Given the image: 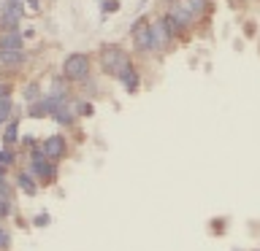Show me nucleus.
Returning <instances> with one entry per match:
<instances>
[{
	"label": "nucleus",
	"mask_w": 260,
	"mask_h": 251,
	"mask_svg": "<svg viewBox=\"0 0 260 251\" xmlns=\"http://www.w3.org/2000/svg\"><path fill=\"white\" fill-rule=\"evenodd\" d=\"M103 68L114 73V76H122L125 70H130V57L125 49L119 46H106L103 49Z\"/></svg>",
	"instance_id": "1"
},
{
	"label": "nucleus",
	"mask_w": 260,
	"mask_h": 251,
	"mask_svg": "<svg viewBox=\"0 0 260 251\" xmlns=\"http://www.w3.org/2000/svg\"><path fill=\"white\" fill-rule=\"evenodd\" d=\"M87 73H89V57L87 54H71V57H65V62H62V76L65 78H71V81H81V78H87Z\"/></svg>",
	"instance_id": "2"
},
{
	"label": "nucleus",
	"mask_w": 260,
	"mask_h": 251,
	"mask_svg": "<svg viewBox=\"0 0 260 251\" xmlns=\"http://www.w3.org/2000/svg\"><path fill=\"white\" fill-rule=\"evenodd\" d=\"M30 173L32 176H38V178H44V181H52V178L57 176V170L54 165L44 157V149L41 146H32V159H30Z\"/></svg>",
	"instance_id": "3"
},
{
	"label": "nucleus",
	"mask_w": 260,
	"mask_h": 251,
	"mask_svg": "<svg viewBox=\"0 0 260 251\" xmlns=\"http://www.w3.org/2000/svg\"><path fill=\"white\" fill-rule=\"evenodd\" d=\"M190 22H192V14H190V8H187L184 3H182V6H174V8L166 14V24H168L171 35H174V32H179V30H184V27H190Z\"/></svg>",
	"instance_id": "4"
},
{
	"label": "nucleus",
	"mask_w": 260,
	"mask_h": 251,
	"mask_svg": "<svg viewBox=\"0 0 260 251\" xmlns=\"http://www.w3.org/2000/svg\"><path fill=\"white\" fill-rule=\"evenodd\" d=\"M41 149H44V157H46V159H60L62 154H65V138H62V135L46 138Z\"/></svg>",
	"instance_id": "5"
},
{
	"label": "nucleus",
	"mask_w": 260,
	"mask_h": 251,
	"mask_svg": "<svg viewBox=\"0 0 260 251\" xmlns=\"http://www.w3.org/2000/svg\"><path fill=\"white\" fill-rule=\"evenodd\" d=\"M22 49V32L8 30L6 35H0V52H19Z\"/></svg>",
	"instance_id": "6"
},
{
	"label": "nucleus",
	"mask_w": 260,
	"mask_h": 251,
	"mask_svg": "<svg viewBox=\"0 0 260 251\" xmlns=\"http://www.w3.org/2000/svg\"><path fill=\"white\" fill-rule=\"evenodd\" d=\"M52 116L60 121V124H71V121H73V113H71V108H68V97H65V100L57 105V111L52 113Z\"/></svg>",
	"instance_id": "7"
},
{
	"label": "nucleus",
	"mask_w": 260,
	"mask_h": 251,
	"mask_svg": "<svg viewBox=\"0 0 260 251\" xmlns=\"http://www.w3.org/2000/svg\"><path fill=\"white\" fill-rule=\"evenodd\" d=\"M119 78H122V87H125L127 92H136V89H138V73H136L133 68H130V70H125Z\"/></svg>",
	"instance_id": "8"
},
{
	"label": "nucleus",
	"mask_w": 260,
	"mask_h": 251,
	"mask_svg": "<svg viewBox=\"0 0 260 251\" xmlns=\"http://www.w3.org/2000/svg\"><path fill=\"white\" fill-rule=\"evenodd\" d=\"M0 62L3 65H22L24 62V52H0Z\"/></svg>",
	"instance_id": "9"
},
{
	"label": "nucleus",
	"mask_w": 260,
	"mask_h": 251,
	"mask_svg": "<svg viewBox=\"0 0 260 251\" xmlns=\"http://www.w3.org/2000/svg\"><path fill=\"white\" fill-rule=\"evenodd\" d=\"M16 133H19V121L16 119H11L6 124V133H3V143L6 146H11V143H16Z\"/></svg>",
	"instance_id": "10"
},
{
	"label": "nucleus",
	"mask_w": 260,
	"mask_h": 251,
	"mask_svg": "<svg viewBox=\"0 0 260 251\" xmlns=\"http://www.w3.org/2000/svg\"><path fill=\"white\" fill-rule=\"evenodd\" d=\"M16 184L24 189V194H36V181H32L30 173H19V178H16Z\"/></svg>",
	"instance_id": "11"
},
{
	"label": "nucleus",
	"mask_w": 260,
	"mask_h": 251,
	"mask_svg": "<svg viewBox=\"0 0 260 251\" xmlns=\"http://www.w3.org/2000/svg\"><path fill=\"white\" fill-rule=\"evenodd\" d=\"M11 108H14L11 97H6V100L0 103V127H3V124H8V121H11V119H8V116H11Z\"/></svg>",
	"instance_id": "12"
},
{
	"label": "nucleus",
	"mask_w": 260,
	"mask_h": 251,
	"mask_svg": "<svg viewBox=\"0 0 260 251\" xmlns=\"http://www.w3.org/2000/svg\"><path fill=\"white\" fill-rule=\"evenodd\" d=\"M11 162H14V151L8 149V146H6V149H0V173H3V170L11 165Z\"/></svg>",
	"instance_id": "13"
},
{
	"label": "nucleus",
	"mask_w": 260,
	"mask_h": 251,
	"mask_svg": "<svg viewBox=\"0 0 260 251\" xmlns=\"http://www.w3.org/2000/svg\"><path fill=\"white\" fill-rule=\"evenodd\" d=\"M38 92H41V87H38V84H30L27 89H24V100H27L30 105H32V103H38V100H41Z\"/></svg>",
	"instance_id": "14"
},
{
	"label": "nucleus",
	"mask_w": 260,
	"mask_h": 251,
	"mask_svg": "<svg viewBox=\"0 0 260 251\" xmlns=\"http://www.w3.org/2000/svg\"><path fill=\"white\" fill-rule=\"evenodd\" d=\"M184 6L190 8V14L195 16V14H201L203 8H206V0H184Z\"/></svg>",
	"instance_id": "15"
},
{
	"label": "nucleus",
	"mask_w": 260,
	"mask_h": 251,
	"mask_svg": "<svg viewBox=\"0 0 260 251\" xmlns=\"http://www.w3.org/2000/svg\"><path fill=\"white\" fill-rule=\"evenodd\" d=\"M16 22H19L16 16H11V14H0V27H8V30H11V27H16Z\"/></svg>",
	"instance_id": "16"
},
{
	"label": "nucleus",
	"mask_w": 260,
	"mask_h": 251,
	"mask_svg": "<svg viewBox=\"0 0 260 251\" xmlns=\"http://www.w3.org/2000/svg\"><path fill=\"white\" fill-rule=\"evenodd\" d=\"M8 214H11V202H8V200H3V197H0V219H6Z\"/></svg>",
	"instance_id": "17"
},
{
	"label": "nucleus",
	"mask_w": 260,
	"mask_h": 251,
	"mask_svg": "<svg viewBox=\"0 0 260 251\" xmlns=\"http://www.w3.org/2000/svg\"><path fill=\"white\" fill-rule=\"evenodd\" d=\"M0 197H3V200H8V184H6L3 173H0Z\"/></svg>",
	"instance_id": "18"
},
{
	"label": "nucleus",
	"mask_w": 260,
	"mask_h": 251,
	"mask_svg": "<svg viewBox=\"0 0 260 251\" xmlns=\"http://www.w3.org/2000/svg\"><path fill=\"white\" fill-rule=\"evenodd\" d=\"M8 240H11V238H8V232L3 230V227H0V248H6V246H8Z\"/></svg>",
	"instance_id": "19"
},
{
	"label": "nucleus",
	"mask_w": 260,
	"mask_h": 251,
	"mask_svg": "<svg viewBox=\"0 0 260 251\" xmlns=\"http://www.w3.org/2000/svg\"><path fill=\"white\" fill-rule=\"evenodd\" d=\"M8 92H11V89H8V84H0V103H3L6 97H11V95H8Z\"/></svg>",
	"instance_id": "20"
},
{
	"label": "nucleus",
	"mask_w": 260,
	"mask_h": 251,
	"mask_svg": "<svg viewBox=\"0 0 260 251\" xmlns=\"http://www.w3.org/2000/svg\"><path fill=\"white\" fill-rule=\"evenodd\" d=\"M36 224H38V227H44V224H49V216H46V214H44V216H36Z\"/></svg>",
	"instance_id": "21"
},
{
	"label": "nucleus",
	"mask_w": 260,
	"mask_h": 251,
	"mask_svg": "<svg viewBox=\"0 0 260 251\" xmlns=\"http://www.w3.org/2000/svg\"><path fill=\"white\" fill-rule=\"evenodd\" d=\"M3 3H22V0H3Z\"/></svg>",
	"instance_id": "22"
}]
</instances>
